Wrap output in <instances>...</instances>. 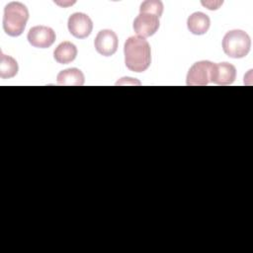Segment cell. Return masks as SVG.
Returning a JSON list of instances; mask_svg holds the SVG:
<instances>
[{
	"label": "cell",
	"mask_w": 253,
	"mask_h": 253,
	"mask_svg": "<svg viewBox=\"0 0 253 253\" xmlns=\"http://www.w3.org/2000/svg\"><path fill=\"white\" fill-rule=\"evenodd\" d=\"M58 85L64 86H82L85 82L83 72L75 67L61 70L56 77Z\"/></svg>",
	"instance_id": "cell-11"
},
{
	"label": "cell",
	"mask_w": 253,
	"mask_h": 253,
	"mask_svg": "<svg viewBox=\"0 0 253 253\" xmlns=\"http://www.w3.org/2000/svg\"><path fill=\"white\" fill-rule=\"evenodd\" d=\"M67 27L69 33L73 37L77 39H85L93 30V22L88 15L76 12L69 16Z\"/></svg>",
	"instance_id": "cell-6"
},
{
	"label": "cell",
	"mask_w": 253,
	"mask_h": 253,
	"mask_svg": "<svg viewBox=\"0 0 253 253\" xmlns=\"http://www.w3.org/2000/svg\"><path fill=\"white\" fill-rule=\"evenodd\" d=\"M77 55V47L71 42H62L53 51V57L60 64L72 62Z\"/></svg>",
	"instance_id": "cell-12"
},
{
	"label": "cell",
	"mask_w": 253,
	"mask_h": 253,
	"mask_svg": "<svg viewBox=\"0 0 253 253\" xmlns=\"http://www.w3.org/2000/svg\"><path fill=\"white\" fill-rule=\"evenodd\" d=\"M250 37L242 30H231L223 37L222 49L231 58L245 57L250 51Z\"/></svg>",
	"instance_id": "cell-3"
},
{
	"label": "cell",
	"mask_w": 253,
	"mask_h": 253,
	"mask_svg": "<svg viewBox=\"0 0 253 253\" xmlns=\"http://www.w3.org/2000/svg\"><path fill=\"white\" fill-rule=\"evenodd\" d=\"M236 78V68L228 62L214 63L211 82L216 85L226 86L234 82Z\"/></svg>",
	"instance_id": "cell-9"
},
{
	"label": "cell",
	"mask_w": 253,
	"mask_h": 253,
	"mask_svg": "<svg viewBox=\"0 0 253 253\" xmlns=\"http://www.w3.org/2000/svg\"><path fill=\"white\" fill-rule=\"evenodd\" d=\"M54 31L46 26H35L31 28L27 35L28 42L38 48H47L55 42Z\"/></svg>",
	"instance_id": "cell-7"
},
{
	"label": "cell",
	"mask_w": 253,
	"mask_h": 253,
	"mask_svg": "<svg viewBox=\"0 0 253 253\" xmlns=\"http://www.w3.org/2000/svg\"><path fill=\"white\" fill-rule=\"evenodd\" d=\"M222 3H223V1H216V2H212V1H211V2L206 1L205 2V1H202V5L207 7L209 10H216V9H218V7L220 5H222Z\"/></svg>",
	"instance_id": "cell-15"
},
{
	"label": "cell",
	"mask_w": 253,
	"mask_h": 253,
	"mask_svg": "<svg viewBox=\"0 0 253 253\" xmlns=\"http://www.w3.org/2000/svg\"><path fill=\"white\" fill-rule=\"evenodd\" d=\"M211 26L209 16L203 12H195L191 14L187 20L188 30L194 35H205Z\"/></svg>",
	"instance_id": "cell-10"
},
{
	"label": "cell",
	"mask_w": 253,
	"mask_h": 253,
	"mask_svg": "<svg viewBox=\"0 0 253 253\" xmlns=\"http://www.w3.org/2000/svg\"><path fill=\"white\" fill-rule=\"evenodd\" d=\"M126 66L133 72L145 71L151 63V48L148 42L138 36L129 37L124 45Z\"/></svg>",
	"instance_id": "cell-1"
},
{
	"label": "cell",
	"mask_w": 253,
	"mask_h": 253,
	"mask_svg": "<svg viewBox=\"0 0 253 253\" xmlns=\"http://www.w3.org/2000/svg\"><path fill=\"white\" fill-rule=\"evenodd\" d=\"M19 70L18 63L15 58L6 55L1 51L0 54V77L3 79L14 77Z\"/></svg>",
	"instance_id": "cell-13"
},
{
	"label": "cell",
	"mask_w": 253,
	"mask_h": 253,
	"mask_svg": "<svg viewBox=\"0 0 253 253\" xmlns=\"http://www.w3.org/2000/svg\"><path fill=\"white\" fill-rule=\"evenodd\" d=\"M119 40L117 34L109 29L101 30L94 41V45L98 53L104 56L113 55L118 49Z\"/></svg>",
	"instance_id": "cell-8"
},
{
	"label": "cell",
	"mask_w": 253,
	"mask_h": 253,
	"mask_svg": "<svg viewBox=\"0 0 253 253\" xmlns=\"http://www.w3.org/2000/svg\"><path fill=\"white\" fill-rule=\"evenodd\" d=\"M29 20V10L21 2L13 1L4 8L3 29L10 37H19L23 34Z\"/></svg>",
	"instance_id": "cell-2"
},
{
	"label": "cell",
	"mask_w": 253,
	"mask_h": 253,
	"mask_svg": "<svg viewBox=\"0 0 253 253\" xmlns=\"http://www.w3.org/2000/svg\"><path fill=\"white\" fill-rule=\"evenodd\" d=\"M214 63L210 60H201L194 63L186 77L188 86H206L211 82Z\"/></svg>",
	"instance_id": "cell-4"
},
{
	"label": "cell",
	"mask_w": 253,
	"mask_h": 253,
	"mask_svg": "<svg viewBox=\"0 0 253 253\" xmlns=\"http://www.w3.org/2000/svg\"><path fill=\"white\" fill-rule=\"evenodd\" d=\"M163 3L160 0H146L141 3L139 12L153 13L160 18L163 13Z\"/></svg>",
	"instance_id": "cell-14"
},
{
	"label": "cell",
	"mask_w": 253,
	"mask_h": 253,
	"mask_svg": "<svg viewBox=\"0 0 253 253\" xmlns=\"http://www.w3.org/2000/svg\"><path fill=\"white\" fill-rule=\"evenodd\" d=\"M133 31L140 38L153 36L159 28V17L153 13L139 12L132 24Z\"/></svg>",
	"instance_id": "cell-5"
}]
</instances>
